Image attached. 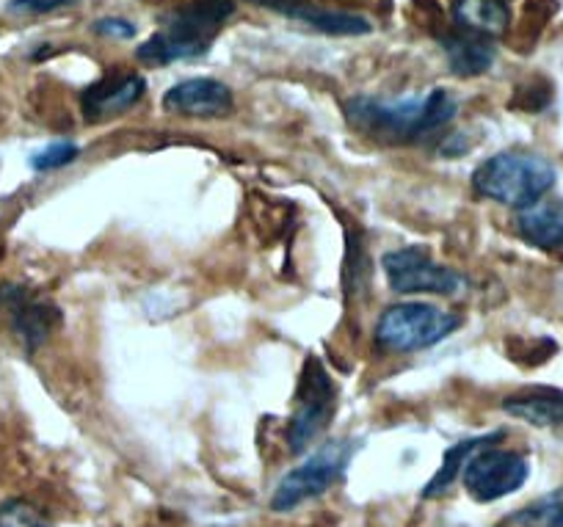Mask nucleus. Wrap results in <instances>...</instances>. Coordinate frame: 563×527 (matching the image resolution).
<instances>
[{
  "instance_id": "a211bd4d",
  "label": "nucleus",
  "mask_w": 563,
  "mask_h": 527,
  "mask_svg": "<svg viewBox=\"0 0 563 527\" xmlns=\"http://www.w3.org/2000/svg\"><path fill=\"white\" fill-rule=\"evenodd\" d=\"M517 527H563V486L533 499L511 516Z\"/></svg>"
},
{
  "instance_id": "f03ea898",
  "label": "nucleus",
  "mask_w": 563,
  "mask_h": 527,
  "mask_svg": "<svg viewBox=\"0 0 563 527\" xmlns=\"http://www.w3.org/2000/svg\"><path fill=\"white\" fill-rule=\"evenodd\" d=\"M555 180V166L536 152H497L475 168L473 188L492 202L525 210L539 205Z\"/></svg>"
},
{
  "instance_id": "f8f14e48",
  "label": "nucleus",
  "mask_w": 563,
  "mask_h": 527,
  "mask_svg": "<svg viewBox=\"0 0 563 527\" xmlns=\"http://www.w3.org/2000/svg\"><path fill=\"white\" fill-rule=\"evenodd\" d=\"M503 411L536 428H563V389H525L503 400Z\"/></svg>"
},
{
  "instance_id": "412c9836",
  "label": "nucleus",
  "mask_w": 563,
  "mask_h": 527,
  "mask_svg": "<svg viewBox=\"0 0 563 527\" xmlns=\"http://www.w3.org/2000/svg\"><path fill=\"white\" fill-rule=\"evenodd\" d=\"M69 3H73V0H12V3H9V12L40 18V14H51L56 12V9L69 7Z\"/></svg>"
},
{
  "instance_id": "4be33fe9",
  "label": "nucleus",
  "mask_w": 563,
  "mask_h": 527,
  "mask_svg": "<svg viewBox=\"0 0 563 527\" xmlns=\"http://www.w3.org/2000/svg\"><path fill=\"white\" fill-rule=\"evenodd\" d=\"M95 31L100 36H111V40H130L135 36V25L122 18H102L95 23Z\"/></svg>"
},
{
  "instance_id": "7ed1b4c3",
  "label": "nucleus",
  "mask_w": 563,
  "mask_h": 527,
  "mask_svg": "<svg viewBox=\"0 0 563 527\" xmlns=\"http://www.w3.org/2000/svg\"><path fill=\"white\" fill-rule=\"evenodd\" d=\"M235 12L232 0H199L175 12V18L135 51L139 62L166 67L180 58H197L213 45L227 18Z\"/></svg>"
},
{
  "instance_id": "6ab92c4d",
  "label": "nucleus",
  "mask_w": 563,
  "mask_h": 527,
  "mask_svg": "<svg viewBox=\"0 0 563 527\" xmlns=\"http://www.w3.org/2000/svg\"><path fill=\"white\" fill-rule=\"evenodd\" d=\"M78 155H80V146L75 144V141H53V144L36 150L29 163L34 172L45 174V172H56V168L69 166Z\"/></svg>"
},
{
  "instance_id": "ddd939ff",
  "label": "nucleus",
  "mask_w": 563,
  "mask_h": 527,
  "mask_svg": "<svg viewBox=\"0 0 563 527\" xmlns=\"http://www.w3.org/2000/svg\"><path fill=\"white\" fill-rule=\"evenodd\" d=\"M500 439H503V431H492V433H484V437H467V439H462V442L451 444V448L445 450V455H442L440 470H437L434 477H431V481L422 486V497L431 499V497H442V494L451 492L453 483L462 477L467 461L473 459L478 450L489 448V444H497Z\"/></svg>"
},
{
  "instance_id": "20e7f679",
  "label": "nucleus",
  "mask_w": 563,
  "mask_h": 527,
  "mask_svg": "<svg viewBox=\"0 0 563 527\" xmlns=\"http://www.w3.org/2000/svg\"><path fill=\"white\" fill-rule=\"evenodd\" d=\"M459 326H462V318L451 309L406 301L384 309L382 318L376 320L373 340L384 354H417V351L440 345Z\"/></svg>"
},
{
  "instance_id": "dca6fc26",
  "label": "nucleus",
  "mask_w": 563,
  "mask_h": 527,
  "mask_svg": "<svg viewBox=\"0 0 563 527\" xmlns=\"http://www.w3.org/2000/svg\"><path fill=\"white\" fill-rule=\"evenodd\" d=\"M453 18L467 34L500 36L511 23L506 0H453Z\"/></svg>"
},
{
  "instance_id": "6e6552de",
  "label": "nucleus",
  "mask_w": 563,
  "mask_h": 527,
  "mask_svg": "<svg viewBox=\"0 0 563 527\" xmlns=\"http://www.w3.org/2000/svg\"><path fill=\"white\" fill-rule=\"evenodd\" d=\"M530 475V464L517 450H503L497 444L478 450L467 461L462 472V483L475 503H497L503 497H511L525 486Z\"/></svg>"
},
{
  "instance_id": "f257e3e1",
  "label": "nucleus",
  "mask_w": 563,
  "mask_h": 527,
  "mask_svg": "<svg viewBox=\"0 0 563 527\" xmlns=\"http://www.w3.org/2000/svg\"><path fill=\"white\" fill-rule=\"evenodd\" d=\"M345 117L371 139L404 144L445 128L456 117V100L442 89L429 91L426 97H400V100L354 97L345 106Z\"/></svg>"
},
{
  "instance_id": "1a4fd4ad",
  "label": "nucleus",
  "mask_w": 563,
  "mask_h": 527,
  "mask_svg": "<svg viewBox=\"0 0 563 527\" xmlns=\"http://www.w3.org/2000/svg\"><path fill=\"white\" fill-rule=\"evenodd\" d=\"M0 315L23 342L25 354H36L62 320L56 304L29 285H0Z\"/></svg>"
},
{
  "instance_id": "2eb2a0df",
  "label": "nucleus",
  "mask_w": 563,
  "mask_h": 527,
  "mask_svg": "<svg viewBox=\"0 0 563 527\" xmlns=\"http://www.w3.org/2000/svg\"><path fill=\"white\" fill-rule=\"evenodd\" d=\"M517 230L530 246L544 252L563 249V205H533L525 208L517 219Z\"/></svg>"
},
{
  "instance_id": "39448f33",
  "label": "nucleus",
  "mask_w": 563,
  "mask_h": 527,
  "mask_svg": "<svg viewBox=\"0 0 563 527\" xmlns=\"http://www.w3.org/2000/svg\"><path fill=\"white\" fill-rule=\"evenodd\" d=\"M360 448L362 442L356 439H332V442L321 444L316 453L307 455V461H301L276 483L274 494H271V510L290 514V510L323 497L334 483L343 481L345 470Z\"/></svg>"
},
{
  "instance_id": "4468645a",
  "label": "nucleus",
  "mask_w": 563,
  "mask_h": 527,
  "mask_svg": "<svg viewBox=\"0 0 563 527\" xmlns=\"http://www.w3.org/2000/svg\"><path fill=\"white\" fill-rule=\"evenodd\" d=\"M442 51H445L451 73L459 78H475V75L489 73L495 64V45L484 36L475 34H445L442 36Z\"/></svg>"
},
{
  "instance_id": "aec40b11",
  "label": "nucleus",
  "mask_w": 563,
  "mask_h": 527,
  "mask_svg": "<svg viewBox=\"0 0 563 527\" xmlns=\"http://www.w3.org/2000/svg\"><path fill=\"white\" fill-rule=\"evenodd\" d=\"M0 527H53L51 521L25 499H7L0 503Z\"/></svg>"
},
{
  "instance_id": "0eeeda50",
  "label": "nucleus",
  "mask_w": 563,
  "mask_h": 527,
  "mask_svg": "<svg viewBox=\"0 0 563 527\" xmlns=\"http://www.w3.org/2000/svg\"><path fill=\"white\" fill-rule=\"evenodd\" d=\"M384 274L395 293H431V296H459L467 290V279L459 271L437 263L429 252L417 246H404L382 257Z\"/></svg>"
},
{
  "instance_id": "9d476101",
  "label": "nucleus",
  "mask_w": 563,
  "mask_h": 527,
  "mask_svg": "<svg viewBox=\"0 0 563 527\" xmlns=\"http://www.w3.org/2000/svg\"><path fill=\"white\" fill-rule=\"evenodd\" d=\"M164 108L183 117H224L232 111V91L216 78H188L166 91Z\"/></svg>"
},
{
  "instance_id": "f3484780",
  "label": "nucleus",
  "mask_w": 563,
  "mask_h": 527,
  "mask_svg": "<svg viewBox=\"0 0 563 527\" xmlns=\"http://www.w3.org/2000/svg\"><path fill=\"white\" fill-rule=\"evenodd\" d=\"M282 12H288L290 18L301 20V23L312 25V29L332 36H360V34H371L373 29L365 18H360V14H349V12H329V9H316V7H282Z\"/></svg>"
},
{
  "instance_id": "9b49d317",
  "label": "nucleus",
  "mask_w": 563,
  "mask_h": 527,
  "mask_svg": "<svg viewBox=\"0 0 563 527\" xmlns=\"http://www.w3.org/2000/svg\"><path fill=\"white\" fill-rule=\"evenodd\" d=\"M141 95H144V78L141 75L113 73L84 91L80 108H84V117L89 122H100V119H111L128 111L130 106L141 100Z\"/></svg>"
},
{
  "instance_id": "423d86ee",
  "label": "nucleus",
  "mask_w": 563,
  "mask_h": 527,
  "mask_svg": "<svg viewBox=\"0 0 563 527\" xmlns=\"http://www.w3.org/2000/svg\"><path fill=\"white\" fill-rule=\"evenodd\" d=\"M334 406H338V387H334L332 376L318 356H307L299 389H296L294 415H290L288 433H285L290 453H305L327 431Z\"/></svg>"
}]
</instances>
